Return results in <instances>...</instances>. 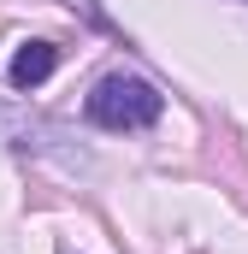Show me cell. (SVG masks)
Here are the masks:
<instances>
[{
	"label": "cell",
	"mask_w": 248,
	"mask_h": 254,
	"mask_svg": "<svg viewBox=\"0 0 248 254\" xmlns=\"http://www.w3.org/2000/svg\"><path fill=\"white\" fill-rule=\"evenodd\" d=\"M160 107H166V95H160L148 77H130V71L101 77L95 95H89V119L101 130H142V125L160 119Z\"/></svg>",
	"instance_id": "6da1fadb"
},
{
	"label": "cell",
	"mask_w": 248,
	"mask_h": 254,
	"mask_svg": "<svg viewBox=\"0 0 248 254\" xmlns=\"http://www.w3.org/2000/svg\"><path fill=\"white\" fill-rule=\"evenodd\" d=\"M54 65H60V48H54V42H24V48L12 54V65H6V83H12V89H36V83L54 77Z\"/></svg>",
	"instance_id": "7a4b0ae2"
}]
</instances>
